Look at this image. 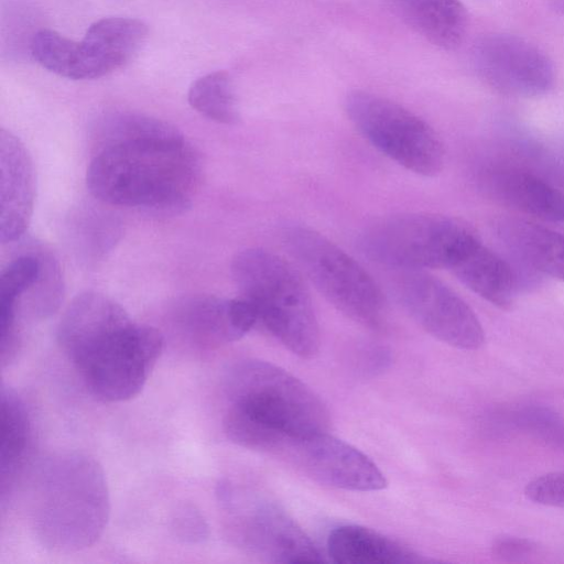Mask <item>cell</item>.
<instances>
[{
	"mask_svg": "<svg viewBox=\"0 0 564 564\" xmlns=\"http://www.w3.org/2000/svg\"><path fill=\"white\" fill-rule=\"evenodd\" d=\"M198 177V158L178 132L101 145L86 182L91 195L104 203L178 214L191 206Z\"/></svg>",
	"mask_w": 564,
	"mask_h": 564,
	"instance_id": "obj_1",
	"label": "cell"
},
{
	"mask_svg": "<svg viewBox=\"0 0 564 564\" xmlns=\"http://www.w3.org/2000/svg\"><path fill=\"white\" fill-rule=\"evenodd\" d=\"M224 431L235 444L268 454L283 436L327 432L326 404L305 382L271 362L243 359L225 378Z\"/></svg>",
	"mask_w": 564,
	"mask_h": 564,
	"instance_id": "obj_2",
	"label": "cell"
},
{
	"mask_svg": "<svg viewBox=\"0 0 564 564\" xmlns=\"http://www.w3.org/2000/svg\"><path fill=\"white\" fill-rule=\"evenodd\" d=\"M30 511L35 536L46 549L76 552L91 546L110 514L102 467L82 452L47 457L34 477Z\"/></svg>",
	"mask_w": 564,
	"mask_h": 564,
	"instance_id": "obj_3",
	"label": "cell"
},
{
	"mask_svg": "<svg viewBox=\"0 0 564 564\" xmlns=\"http://www.w3.org/2000/svg\"><path fill=\"white\" fill-rule=\"evenodd\" d=\"M230 270L258 323L292 354L314 358L321 346L319 325L302 274L281 256L262 248L237 252Z\"/></svg>",
	"mask_w": 564,
	"mask_h": 564,
	"instance_id": "obj_4",
	"label": "cell"
},
{
	"mask_svg": "<svg viewBox=\"0 0 564 564\" xmlns=\"http://www.w3.org/2000/svg\"><path fill=\"white\" fill-rule=\"evenodd\" d=\"M164 347L155 327L131 318L75 346L65 356L87 389L105 402H122L139 394Z\"/></svg>",
	"mask_w": 564,
	"mask_h": 564,
	"instance_id": "obj_5",
	"label": "cell"
},
{
	"mask_svg": "<svg viewBox=\"0 0 564 564\" xmlns=\"http://www.w3.org/2000/svg\"><path fill=\"white\" fill-rule=\"evenodd\" d=\"M282 241L314 288L345 316L367 327H379L386 300L373 278L349 253L317 230L288 224Z\"/></svg>",
	"mask_w": 564,
	"mask_h": 564,
	"instance_id": "obj_6",
	"label": "cell"
},
{
	"mask_svg": "<svg viewBox=\"0 0 564 564\" xmlns=\"http://www.w3.org/2000/svg\"><path fill=\"white\" fill-rule=\"evenodd\" d=\"M476 236L460 219L434 213H399L381 217L360 232L365 257L395 271L449 269Z\"/></svg>",
	"mask_w": 564,
	"mask_h": 564,
	"instance_id": "obj_7",
	"label": "cell"
},
{
	"mask_svg": "<svg viewBox=\"0 0 564 564\" xmlns=\"http://www.w3.org/2000/svg\"><path fill=\"white\" fill-rule=\"evenodd\" d=\"M345 111L359 133L400 166L425 177L442 171L443 142L409 109L377 94L352 90L345 98Z\"/></svg>",
	"mask_w": 564,
	"mask_h": 564,
	"instance_id": "obj_8",
	"label": "cell"
},
{
	"mask_svg": "<svg viewBox=\"0 0 564 564\" xmlns=\"http://www.w3.org/2000/svg\"><path fill=\"white\" fill-rule=\"evenodd\" d=\"M226 530L246 551L273 563L325 562L314 542L276 502L231 482L218 486Z\"/></svg>",
	"mask_w": 564,
	"mask_h": 564,
	"instance_id": "obj_9",
	"label": "cell"
},
{
	"mask_svg": "<svg viewBox=\"0 0 564 564\" xmlns=\"http://www.w3.org/2000/svg\"><path fill=\"white\" fill-rule=\"evenodd\" d=\"M394 296L411 318L440 341L476 350L485 332L471 307L448 285L426 271H397Z\"/></svg>",
	"mask_w": 564,
	"mask_h": 564,
	"instance_id": "obj_10",
	"label": "cell"
},
{
	"mask_svg": "<svg viewBox=\"0 0 564 564\" xmlns=\"http://www.w3.org/2000/svg\"><path fill=\"white\" fill-rule=\"evenodd\" d=\"M270 455L278 456L311 479L352 491H377L387 479L366 454L328 432L284 436Z\"/></svg>",
	"mask_w": 564,
	"mask_h": 564,
	"instance_id": "obj_11",
	"label": "cell"
},
{
	"mask_svg": "<svg viewBox=\"0 0 564 564\" xmlns=\"http://www.w3.org/2000/svg\"><path fill=\"white\" fill-rule=\"evenodd\" d=\"M471 62L477 76L495 91L517 98L551 91L556 75L552 59L530 41L509 33H490L474 45Z\"/></svg>",
	"mask_w": 564,
	"mask_h": 564,
	"instance_id": "obj_12",
	"label": "cell"
},
{
	"mask_svg": "<svg viewBox=\"0 0 564 564\" xmlns=\"http://www.w3.org/2000/svg\"><path fill=\"white\" fill-rule=\"evenodd\" d=\"M479 189L494 200L551 223H564V194L528 169L492 164L477 173Z\"/></svg>",
	"mask_w": 564,
	"mask_h": 564,
	"instance_id": "obj_13",
	"label": "cell"
},
{
	"mask_svg": "<svg viewBox=\"0 0 564 564\" xmlns=\"http://www.w3.org/2000/svg\"><path fill=\"white\" fill-rule=\"evenodd\" d=\"M176 323L191 343L215 348L243 337L258 318L252 305L241 296L199 295L186 299L180 305Z\"/></svg>",
	"mask_w": 564,
	"mask_h": 564,
	"instance_id": "obj_14",
	"label": "cell"
},
{
	"mask_svg": "<svg viewBox=\"0 0 564 564\" xmlns=\"http://www.w3.org/2000/svg\"><path fill=\"white\" fill-rule=\"evenodd\" d=\"M1 242L21 238L30 224L35 180L32 161L21 141L11 132L1 130Z\"/></svg>",
	"mask_w": 564,
	"mask_h": 564,
	"instance_id": "obj_15",
	"label": "cell"
},
{
	"mask_svg": "<svg viewBox=\"0 0 564 564\" xmlns=\"http://www.w3.org/2000/svg\"><path fill=\"white\" fill-rule=\"evenodd\" d=\"M448 270L466 288L501 310L510 308L517 299L521 283L518 267L484 245L477 235Z\"/></svg>",
	"mask_w": 564,
	"mask_h": 564,
	"instance_id": "obj_16",
	"label": "cell"
},
{
	"mask_svg": "<svg viewBox=\"0 0 564 564\" xmlns=\"http://www.w3.org/2000/svg\"><path fill=\"white\" fill-rule=\"evenodd\" d=\"M147 34V25L132 18H105L93 23L79 42L84 79L124 66L139 52Z\"/></svg>",
	"mask_w": 564,
	"mask_h": 564,
	"instance_id": "obj_17",
	"label": "cell"
},
{
	"mask_svg": "<svg viewBox=\"0 0 564 564\" xmlns=\"http://www.w3.org/2000/svg\"><path fill=\"white\" fill-rule=\"evenodd\" d=\"M494 230L518 262L564 282V234L516 217L496 219Z\"/></svg>",
	"mask_w": 564,
	"mask_h": 564,
	"instance_id": "obj_18",
	"label": "cell"
},
{
	"mask_svg": "<svg viewBox=\"0 0 564 564\" xmlns=\"http://www.w3.org/2000/svg\"><path fill=\"white\" fill-rule=\"evenodd\" d=\"M327 554L339 564H416L426 562L409 546L362 525L345 524L332 530Z\"/></svg>",
	"mask_w": 564,
	"mask_h": 564,
	"instance_id": "obj_19",
	"label": "cell"
},
{
	"mask_svg": "<svg viewBox=\"0 0 564 564\" xmlns=\"http://www.w3.org/2000/svg\"><path fill=\"white\" fill-rule=\"evenodd\" d=\"M402 19L424 39L444 50L463 42L468 13L459 0H390Z\"/></svg>",
	"mask_w": 564,
	"mask_h": 564,
	"instance_id": "obj_20",
	"label": "cell"
},
{
	"mask_svg": "<svg viewBox=\"0 0 564 564\" xmlns=\"http://www.w3.org/2000/svg\"><path fill=\"white\" fill-rule=\"evenodd\" d=\"M0 403V485L3 500L29 456L32 426L25 404L13 390L2 387Z\"/></svg>",
	"mask_w": 564,
	"mask_h": 564,
	"instance_id": "obj_21",
	"label": "cell"
},
{
	"mask_svg": "<svg viewBox=\"0 0 564 564\" xmlns=\"http://www.w3.org/2000/svg\"><path fill=\"white\" fill-rule=\"evenodd\" d=\"M45 263L33 254L13 259L1 273L0 283V339L15 337L17 304L31 288L40 284Z\"/></svg>",
	"mask_w": 564,
	"mask_h": 564,
	"instance_id": "obj_22",
	"label": "cell"
},
{
	"mask_svg": "<svg viewBox=\"0 0 564 564\" xmlns=\"http://www.w3.org/2000/svg\"><path fill=\"white\" fill-rule=\"evenodd\" d=\"M193 109L209 120L236 124L239 119L231 79L226 72H214L196 79L188 90Z\"/></svg>",
	"mask_w": 564,
	"mask_h": 564,
	"instance_id": "obj_23",
	"label": "cell"
},
{
	"mask_svg": "<svg viewBox=\"0 0 564 564\" xmlns=\"http://www.w3.org/2000/svg\"><path fill=\"white\" fill-rule=\"evenodd\" d=\"M31 53L50 72L70 79H83L78 42L52 30H41L32 39Z\"/></svg>",
	"mask_w": 564,
	"mask_h": 564,
	"instance_id": "obj_24",
	"label": "cell"
},
{
	"mask_svg": "<svg viewBox=\"0 0 564 564\" xmlns=\"http://www.w3.org/2000/svg\"><path fill=\"white\" fill-rule=\"evenodd\" d=\"M511 424L545 446L564 453V416L552 408L525 403L509 413Z\"/></svg>",
	"mask_w": 564,
	"mask_h": 564,
	"instance_id": "obj_25",
	"label": "cell"
},
{
	"mask_svg": "<svg viewBox=\"0 0 564 564\" xmlns=\"http://www.w3.org/2000/svg\"><path fill=\"white\" fill-rule=\"evenodd\" d=\"M513 147L516 153L522 156L533 173L546 181L564 185V163L535 140L518 139Z\"/></svg>",
	"mask_w": 564,
	"mask_h": 564,
	"instance_id": "obj_26",
	"label": "cell"
},
{
	"mask_svg": "<svg viewBox=\"0 0 564 564\" xmlns=\"http://www.w3.org/2000/svg\"><path fill=\"white\" fill-rule=\"evenodd\" d=\"M174 535L184 543H203L208 538V525L203 514L192 505L176 508L171 519Z\"/></svg>",
	"mask_w": 564,
	"mask_h": 564,
	"instance_id": "obj_27",
	"label": "cell"
},
{
	"mask_svg": "<svg viewBox=\"0 0 564 564\" xmlns=\"http://www.w3.org/2000/svg\"><path fill=\"white\" fill-rule=\"evenodd\" d=\"M524 495L534 503L564 508V470L533 478L527 484Z\"/></svg>",
	"mask_w": 564,
	"mask_h": 564,
	"instance_id": "obj_28",
	"label": "cell"
},
{
	"mask_svg": "<svg viewBox=\"0 0 564 564\" xmlns=\"http://www.w3.org/2000/svg\"><path fill=\"white\" fill-rule=\"evenodd\" d=\"M491 554L503 562H522L533 556L536 544L525 538L513 535H500L492 540L490 545Z\"/></svg>",
	"mask_w": 564,
	"mask_h": 564,
	"instance_id": "obj_29",
	"label": "cell"
},
{
	"mask_svg": "<svg viewBox=\"0 0 564 564\" xmlns=\"http://www.w3.org/2000/svg\"><path fill=\"white\" fill-rule=\"evenodd\" d=\"M555 11L564 14V0H552Z\"/></svg>",
	"mask_w": 564,
	"mask_h": 564,
	"instance_id": "obj_30",
	"label": "cell"
}]
</instances>
